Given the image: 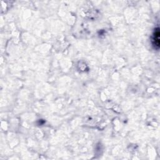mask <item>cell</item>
Masks as SVG:
<instances>
[{
  "label": "cell",
  "mask_w": 160,
  "mask_h": 160,
  "mask_svg": "<svg viewBox=\"0 0 160 160\" xmlns=\"http://www.w3.org/2000/svg\"><path fill=\"white\" fill-rule=\"evenodd\" d=\"M159 28L158 27L155 28L152 36V44L156 49H159L160 45V39H159Z\"/></svg>",
  "instance_id": "cell-1"
}]
</instances>
